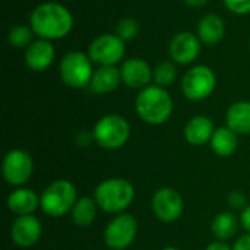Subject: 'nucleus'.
<instances>
[{
	"label": "nucleus",
	"mask_w": 250,
	"mask_h": 250,
	"mask_svg": "<svg viewBox=\"0 0 250 250\" xmlns=\"http://www.w3.org/2000/svg\"><path fill=\"white\" fill-rule=\"evenodd\" d=\"M34 34L44 40H57L66 37L72 26L70 12L59 3H44L37 6L29 18Z\"/></svg>",
	"instance_id": "nucleus-1"
},
{
	"label": "nucleus",
	"mask_w": 250,
	"mask_h": 250,
	"mask_svg": "<svg viewBox=\"0 0 250 250\" xmlns=\"http://www.w3.org/2000/svg\"><path fill=\"white\" fill-rule=\"evenodd\" d=\"M98 208L107 214H122L135 199L133 185L122 177H113L98 183L94 192Z\"/></svg>",
	"instance_id": "nucleus-2"
},
{
	"label": "nucleus",
	"mask_w": 250,
	"mask_h": 250,
	"mask_svg": "<svg viewBox=\"0 0 250 250\" xmlns=\"http://www.w3.org/2000/svg\"><path fill=\"white\" fill-rule=\"evenodd\" d=\"M135 108L145 123L163 125L173 113V100L170 94L158 85L145 86L136 97Z\"/></svg>",
	"instance_id": "nucleus-3"
},
{
	"label": "nucleus",
	"mask_w": 250,
	"mask_h": 250,
	"mask_svg": "<svg viewBox=\"0 0 250 250\" xmlns=\"http://www.w3.org/2000/svg\"><path fill=\"white\" fill-rule=\"evenodd\" d=\"M76 188L66 179L51 182L40 196V207L44 214L51 218L67 215L76 204Z\"/></svg>",
	"instance_id": "nucleus-4"
},
{
	"label": "nucleus",
	"mask_w": 250,
	"mask_h": 250,
	"mask_svg": "<svg viewBox=\"0 0 250 250\" xmlns=\"http://www.w3.org/2000/svg\"><path fill=\"white\" fill-rule=\"evenodd\" d=\"M130 138L129 122L119 114L101 117L92 130V139L104 149H119Z\"/></svg>",
	"instance_id": "nucleus-5"
},
{
	"label": "nucleus",
	"mask_w": 250,
	"mask_h": 250,
	"mask_svg": "<svg viewBox=\"0 0 250 250\" xmlns=\"http://www.w3.org/2000/svg\"><path fill=\"white\" fill-rule=\"evenodd\" d=\"M92 60L81 51L67 53L60 63L62 81L70 88H85L92 79Z\"/></svg>",
	"instance_id": "nucleus-6"
},
{
	"label": "nucleus",
	"mask_w": 250,
	"mask_h": 250,
	"mask_svg": "<svg viewBox=\"0 0 250 250\" xmlns=\"http://www.w3.org/2000/svg\"><path fill=\"white\" fill-rule=\"evenodd\" d=\"M138 236V221L133 215L117 214L104 230V242L113 250L127 249Z\"/></svg>",
	"instance_id": "nucleus-7"
},
{
	"label": "nucleus",
	"mask_w": 250,
	"mask_h": 250,
	"mask_svg": "<svg viewBox=\"0 0 250 250\" xmlns=\"http://www.w3.org/2000/svg\"><path fill=\"white\" fill-rule=\"evenodd\" d=\"M32 171L34 160L29 152L23 149H12L4 155L1 163V173L7 185L16 188L23 186L31 179Z\"/></svg>",
	"instance_id": "nucleus-8"
},
{
	"label": "nucleus",
	"mask_w": 250,
	"mask_h": 250,
	"mask_svg": "<svg viewBox=\"0 0 250 250\" xmlns=\"http://www.w3.org/2000/svg\"><path fill=\"white\" fill-rule=\"evenodd\" d=\"M215 85V73L208 66H195L183 76L182 91L186 98L192 101H201L214 92Z\"/></svg>",
	"instance_id": "nucleus-9"
},
{
	"label": "nucleus",
	"mask_w": 250,
	"mask_h": 250,
	"mask_svg": "<svg viewBox=\"0 0 250 250\" xmlns=\"http://www.w3.org/2000/svg\"><path fill=\"white\" fill-rule=\"evenodd\" d=\"M125 54L123 40L113 34L97 37L88 50L89 59L101 66H114Z\"/></svg>",
	"instance_id": "nucleus-10"
},
{
	"label": "nucleus",
	"mask_w": 250,
	"mask_h": 250,
	"mask_svg": "<svg viewBox=\"0 0 250 250\" xmlns=\"http://www.w3.org/2000/svg\"><path fill=\"white\" fill-rule=\"evenodd\" d=\"M152 212L161 223H174L183 214V199L173 188H161L152 196Z\"/></svg>",
	"instance_id": "nucleus-11"
},
{
	"label": "nucleus",
	"mask_w": 250,
	"mask_h": 250,
	"mask_svg": "<svg viewBox=\"0 0 250 250\" xmlns=\"http://www.w3.org/2000/svg\"><path fill=\"white\" fill-rule=\"evenodd\" d=\"M42 229L41 223L34 215H22L16 217L10 227L12 242L19 248H31L41 237Z\"/></svg>",
	"instance_id": "nucleus-12"
},
{
	"label": "nucleus",
	"mask_w": 250,
	"mask_h": 250,
	"mask_svg": "<svg viewBox=\"0 0 250 250\" xmlns=\"http://www.w3.org/2000/svg\"><path fill=\"white\" fill-rule=\"evenodd\" d=\"M201 51L199 37L192 32H180L170 42V56L179 64L192 63Z\"/></svg>",
	"instance_id": "nucleus-13"
},
{
	"label": "nucleus",
	"mask_w": 250,
	"mask_h": 250,
	"mask_svg": "<svg viewBox=\"0 0 250 250\" xmlns=\"http://www.w3.org/2000/svg\"><path fill=\"white\" fill-rule=\"evenodd\" d=\"M120 75H122V81L127 86L138 89L149 83L152 72L146 62H144L142 59L133 57L123 63V66L120 67Z\"/></svg>",
	"instance_id": "nucleus-14"
},
{
	"label": "nucleus",
	"mask_w": 250,
	"mask_h": 250,
	"mask_svg": "<svg viewBox=\"0 0 250 250\" xmlns=\"http://www.w3.org/2000/svg\"><path fill=\"white\" fill-rule=\"evenodd\" d=\"M54 59V47L48 40H37L32 41V44L26 48L25 53V62L29 69L41 72L45 70Z\"/></svg>",
	"instance_id": "nucleus-15"
},
{
	"label": "nucleus",
	"mask_w": 250,
	"mask_h": 250,
	"mask_svg": "<svg viewBox=\"0 0 250 250\" xmlns=\"http://www.w3.org/2000/svg\"><path fill=\"white\" fill-rule=\"evenodd\" d=\"M214 123L207 116H196L192 117L185 126V139L193 146H202L211 142L214 135Z\"/></svg>",
	"instance_id": "nucleus-16"
},
{
	"label": "nucleus",
	"mask_w": 250,
	"mask_h": 250,
	"mask_svg": "<svg viewBox=\"0 0 250 250\" xmlns=\"http://www.w3.org/2000/svg\"><path fill=\"white\" fill-rule=\"evenodd\" d=\"M6 205H7L9 211L18 217L32 215L37 211V208L40 207V198L31 189L18 188L7 196Z\"/></svg>",
	"instance_id": "nucleus-17"
},
{
	"label": "nucleus",
	"mask_w": 250,
	"mask_h": 250,
	"mask_svg": "<svg viewBox=\"0 0 250 250\" xmlns=\"http://www.w3.org/2000/svg\"><path fill=\"white\" fill-rule=\"evenodd\" d=\"M122 81L120 70L114 66H101L97 69L91 79V89L97 94L113 92Z\"/></svg>",
	"instance_id": "nucleus-18"
},
{
	"label": "nucleus",
	"mask_w": 250,
	"mask_h": 250,
	"mask_svg": "<svg viewBox=\"0 0 250 250\" xmlns=\"http://www.w3.org/2000/svg\"><path fill=\"white\" fill-rule=\"evenodd\" d=\"M227 127H230L237 135L250 133V101L234 103L226 114Z\"/></svg>",
	"instance_id": "nucleus-19"
},
{
	"label": "nucleus",
	"mask_w": 250,
	"mask_h": 250,
	"mask_svg": "<svg viewBox=\"0 0 250 250\" xmlns=\"http://www.w3.org/2000/svg\"><path fill=\"white\" fill-rule=\"evenodd\" d=\"M198 37L207 45L218 44L224 37V22L218 15H205L198 25Z\"/></svg>",
	"instance_id": "nucleus-20"
},
{
	"label": "nucleus",
	"mask_w": 250,
	"mask_h": 250,
	"mask_svg": "<svg viewBox=\"0 0 250 250\" xmlns=\"http://www.w3.org/2000/svg\"><path fill=\"white\" fill-rule=\"evenodd\" d=\"M237 133L233 132L230 127H218L215 129L211 138V148L212 151L223 158L231 157L237 149Z\"/></svg>",
	"instance_id": "nucleus-21"
},
{
	"label": "nucleus",
	"mask_w": 250,
	"mask_h": 250,
	"mask_svg": "<svg viewBox=\"0 0 250 250\" xmlns=\"http://www.w3.org/2000/svg\"><path fill=\"white\" fill-rule=\"evenodd\" d=\"M239 223L240 220H237L233 212H220L214 217L211 223V231L217 240L227 242L236 236L239 230Z\"/></svg>",
	"instance_id": "nucleus-22"
},
{
	"label": "nucleus",
	"mask_w": 250,
	"mask_h": 250,
	"mask_svg": "<svg viewBox=\"0 0 250 250\" xmlns=\"http://www.w3.org/2000/svg\"><path fill=\"white\" fill-rule=\"evenodd\" d=\"M97 208L98 205L94 198L89 196L79 198L70 211L72 221L78 227H89L97 218Z\"/></svg>",
	"instance_id": "nucleus-23"
},
{
	"label": "nucleus",
	"mask_w": 250,
	"mask_h": 250,
	"mask_svg": "<svg viewBox=\"0 0 250 250\" xmlns=\"http://www.w3.org/2000/svg\"><path fill=\"white\" fill-rule=\"evenodd\" d=\"M32 35L34 31L26 26H15L9 31L7 40L10 45H13L15 48H23L32 44Z\"/></svg>",
	"instance_id": "nucleus-24"
},
{
	"label": "nucleus",
	"mask_w": 250,
	"mask_h": 250,
	"mask_svg": "<svg viewBox=\"0 0 250 250\" xmlns=\"http://www.w3.org/2000/svg\"><path fill=\"white\" fill-rule=\"evenodd\" d=\"M176 76H177L176 66L173 63H170V62L160 63L155 67V72H154V79H155L157 85L161 86V88L171 85L176 81Z\"/></svg>",
	"instance_id": "nucleus-25"
},
{
	"label": "nucleus",
	"mask_w": 250,
	"mask_h": 250,
	"mask_svg": "<svg viewBox=\"0 0 250 250\" xmlns=\"http://www.w3.org/2000/svg\"><path fill=\"white\" fill-rule=\"evenodd\" d=\"M138 31H139V23L133 18H123L117 23V28H116L117 37L122 38L123 41H127V40L135 38L136 34H138Z\"/></svg>",
	"instance_id": "nucleus-26"
},
{
	"label": "nucleus",
	"mask_w": 250,
	"mask_h": 250,
	"mask_svg": "<svg viewBox=\"0 0 250 250\" xmlns=\"http://www.w3.org/2000/svg\"><path fill=\"white\" fill-rule=\"evenodd\" d=\"M224 4L233 13L237 15L250 13V0H224Z\"/></svg>",
	"instance_id": "nucleus-27"
},
{
	"label": "nucleus",
	"mask_w": 250,
	"mask_h": 250,
	"mask_svg": "<svg viewBox=\"0 0 250 250\" xmlns=\"http://www.w3.org/2000/svg\"><path fill=\"white\" fill-rule=\"evenodd\" d=\"M227 201H229V205L233 208V209H245L248 205H246V196L242 193V192H239V190H236V192H231L230 195H229V198H227Z\"/></svg>",
	"instance_id": "nucleus-28"
},
{
	"label": "nucleus",
	"mask_w": 250,
	"mask_h": 250,
	"mask_svg": "<svg viewBox=\"0 0 250 250\" xmlns=\"http://www.w3.org/2000/svg\"><path fill=\"white\" fill-rule=\"evenodd\" d=\"M233 250H250V234H245L234 242Z\"/></svg>",
	"instance_id": "nucleus-29"
},
{
	"label": "nucleus",
	"mask_w": 250,
	"mask_h": 250,
	"mask_svg": "<svg viewBox=\"0 0 250 250\" xmlns=\"http://www.w3.org/2000/svg\"><path fill=\"white\" fill-rule=\"evenodd\" d=\"M240 226L250 234V205H248L240 214Z\"/></svg>",
	"instance_id": "nucleus-30"
},
{
	"label": "nucleus",
	"mask_w": 250,
	"mask_h": 250,
	"mask_svg": "<svg viewBox=\"0 0 250 250\" xmlns=\"http://www.w3.org/2000/svg\"><path fill=\"white\" fill-rule=\"evenodd\" d=\"M205 250H233V248H230L226 242H221V240H215L212 243H209L207 246Z\"/></svg>",
	"instance_id": "nucleus-31"
},
{
	"label": "nucleus",
	"mask_w": 250,
	"mask_h": 250,
	"mask_svg": "<svg viewBox=\"0 0 250 250\" xmlns=\"http://www.w3.org/2000/svg\"><path fill=\"white\" fill-rule=\"evenodd\" d=\"M188 6H192V7H201L204 6L208 0H183Z\"/></svg>",
	"instance_id": "nucleus-32"
},
{
	"label": "nucleus",
	"mask_w": 250,
	"mask_h": 250,
	"mask_svg": "<svg viewBox=\"0 0 250 250\" xmlns=\"http://www.w3.org/2000/svg\"><path fill=\"white\" fill-rule=\"evenodd\" d=\"M161 250H180V249H177V248H174V246H167V248H163Z\"/></svg>",
	"instance_id": "nucleus-33"
}]
</instances>
